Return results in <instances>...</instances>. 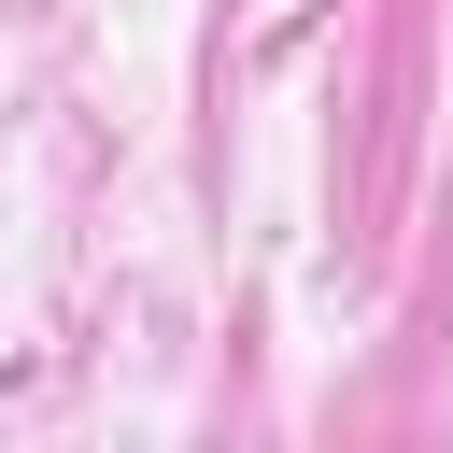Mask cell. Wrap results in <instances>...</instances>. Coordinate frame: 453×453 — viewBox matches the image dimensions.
<instances>
[]
</instances>
